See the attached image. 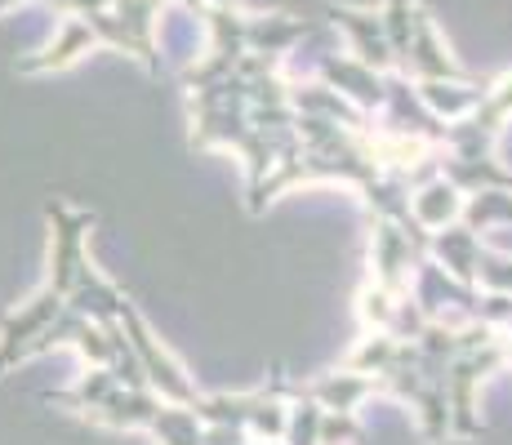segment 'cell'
<instances>
[{"label":"cell","mask_w":512,"mask_h":445,"mask_svg":"<svg viewBox=\"0 0 512 445\" xmlns=\"http://www.w3.org/2000/svg\"><path fill=\"white\" fill-rule=\"evenodd\" d=\"M330 18L334 27L348 32L352 49L366 67H388L392 63V49H388V36H383V18L379 9H348V5H330Z\"/></svg>","instance_id":"cell-1"},{"label":"cell","mask_w":512,"mask_h":445,"mask_svg":"<svg viewBox=\"0 0 512 445\" xmlns=\"http://www.w3.org/2000/svg\"><path fill=\"white\" fill-rule=\"evenodd\" d=\"M205 5H232V0H205Z\"/></svg>","instance_id":"cell-2"}]
</instances>
